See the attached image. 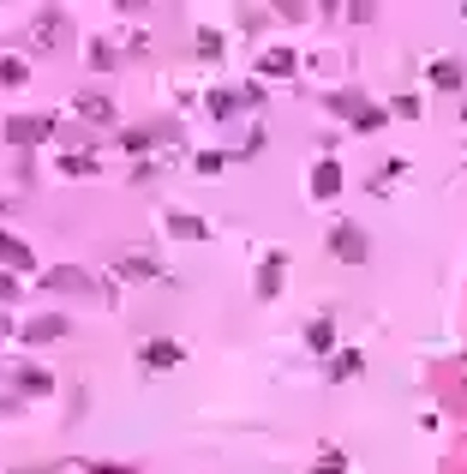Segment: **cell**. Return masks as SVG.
<instances>
[{
  "label": "cell",
  "mask_w": 467,
  "mask_h": 474,
  "mask_svg": "<svg viewBox=\"0 0 467 474\" xmlns=\"http://www.w3.org/2000/svg\"><path fill=\"white\" fill-rule=\"evenodd\" d=\"M258 108H264V85H258V78L204 90V115H210V120H240V115H258Z\"/></svg>",
  "instance_id": "obj_1"
},
{
  "label": "cell",
  "mask_w": 467,
  "mask_h": 474,
  "mask_svg": "<svg viewBox=\"0 0 467 474\" xmlns=\"http://www.w3.org/2000/svg\"><path fill=\"white\" fill-rule=\"evenodd\" d=\"M156 144H180V120L174 115H156V120H138V127H120V150L138 162H150Z\"/></svg>",
  "instance_id": "obj_2"
},
{
  "label": "cell",
  "mask_w": 467,
  "mask_h": 474,
  "mask_svg": "<svg viewBox=\"0 0 467 474\" xmlns=\"http://www.w3.org/2000/svg\"><path fill=\"white\" fill-rule=\"evenodd\" d=\"M0 139L13 144L18 157H30L36 144L60 139V115H6V120H0Z\"/></svg>",
  "instance_id": "obj_3"
},
{
  "label": "cell",
  "mask_w": 467,
  "mask_h": 474,
  "mask_svg": "<svg viewBox=\"0 0 467 474\" xmlns=\"http://www.w3.org/2000/svg\"><path fill=\"white\" fill-rule=\"evenodd\" d=\"M330 259H336V264H366L371 259V234L366 229H360V222H354V216H341V222H330Z\"/></svg>",
  "instance_id": "obj_4"
},
{
  "label": "cell",
  "mask_w": 467,
  "mask_h": 474,
  "mask_svg": "<svg viewBox=\"0 0 467 474\" xmlns=\"http://www.w3.org/2000/svg\"><path fill=\"white\" fill-rule=\"evenodd\" d=\"M72 336V313H60V306H48V313H30L25 325H18V343L43 348V343H66Z\"/></svg>",
  "instance_id": "obj_5"
},
{
  "label": "cell",
  "mask_w": 467,
  "mask_h": 474,
  "mask_svg": "<svg viewBox=\"0 0 467 474\" xmlns=\"http://www.w3.org/2000/svg\"><path fill=\"white\" fill-rule=\"evenodd\" d=\"M258 85H288V78H294L299 72V55L294 48H282V43H269V48H258Z\"/></svg>",
  "instance_id": "obj_6"
},
{
  "label": "cell",
  "mask_w": 467,
  "mask_h": 474,
  "mask_svg": "<svg viewBox=\"0 0 467 474\" xmlns=\"http://www.w3.org/2000/svg\"><path fill=\"white\" fill-rule=\"evenodd\" d=\"M180 360H186V348L174 336H144L138 343V373H174Z\"/></svg>",
  "instance_id": "obj_7"
},
{
  "label": "cell",
  "mask_w": 467,
  "mask_h": 474,
  "mask_svg": "<svg viewBox=\"0 0 467 474\" xmlns=\"http://www.w3.org/2000/svg\"><path fill=\"white\" fill-rule=\"evenodd\" d=\"M282 283H288V252L276 246V252H264V264H258V276H252L258 306H269V301H276V294H282Z\"/></svg>",
  "instance_id": "obj_8"
},
{
  "label": "cell",
  "mask_w": 467,
  "mask_h": 474,
  "mask_svg": "<svg viewBox=\"0 0 467 474\" xmlns=\"http://www.w3.org/2000/svg\"><path fill=\"white\" fill-rule=\"evenodd\" d=\"M43 288H48V294H96V276H90L85 264H48Z\"/></svg>",
  "instance_id": "obj_9"
},
{
  "label": "cell",
  "mask_w": 467,
  "mask_h": 474,
  "mask_svg": "<svg viewBox=\"0 0 467 474\" xmlns=\"http://www.w3.org/2000/svg\"><path fill=\"white\" fill-rule=\"evenodd\" d=\"M0 271H13V276H36V246H30L25 234L0 229Z\"/></svg>",
  "instance_id": "obj_10"
},
{
  "label": "cell",
  "mask_w": 467,
  "mask_h": 474,
  "mask_svg": "<svg viewBox=\"0 0 467 474\" xmlns=\"http://www.w3.org/2000/svg\"><path fill=\"white\" fill-rule=\"evenodd\" d=\"M13 390H18V397H30V403H43V397H55V373L36 366V360H18V366H13Z\"/></svg>",
  "instance_id": "obj_11"
},
{
  "label": "cell",
  "mask_w": 467,
  "mask_h": 474,
  "mask_svg": "<svg viewBox=\"0 0 467 474\" xmlns=\"http://www.w3.org/2000/svg\"><path fill=\"white\" fill-rule=\"evenodd\" d=\"M162 229H168L174 241H210V234H216L198 211H180V204H168V211H162Z\"/></svg>",
  "instance_id": "obj_12"
},
{
  "label": "cell",
  "mask_w": 467,
  "mask_h": 474,
  "mask_svg": "<svg viewBox=\"0 0 467 474\" xmlns=\"http://www.w3.org/2000/svg\"><path fill=\"white\" fill-rule=\"evenodd\" d=\"M341 187H348V174H341V162L336 157H318L311 162V199H341Z\"/></svg>",
  "instance_id": "obj_13"
},
{
  "label": "cell",
  "mask_w": 467,
  "mask_h": 474,
  "mask_svg": "<svg viewBox=\"0 0 467 474\" xmlns=\"http://www.w3.org/2000/svg\"><path fill=\"white\" fill-rule=\"evenodd\" d=\"M72 115L85 120V127H114V115H120V108H114L102 90H78V97H72Z\"/></svg>",
  "instance_id": "obj_14"
},
{
  "label": "cell",
  "mask_w": 467,
  "mask_h": 474,
  "mask_svg": "<svg viewBox=\"0 0 467 474\" xmlns=\"http://www.w3.org/2000/svg\"><path fill=\"white\" fill-rule=\"evenodd\" d=\"M66 25H72V18L60 13V6H43V13L30 18V36H36V48H60V43H66Z\"/></svg>",
  "instance_id": "obj_15"
},
{
  "label": "cell",
  "mask_w": 467,
  "mask_h": 474,
  "mask_svg": "<svg viewBox=\"0 0 467 474\" xmlns=\"http://www.w3.org/2000/svg\"><path fill=\"white\" fill-rule=\"evenodd\" d=\"M306 355L311 360H330V355H336V313H318L306 325Z\"/></svg>",
  "instance_id": "obj_16"
},
{
  "label": "cell",
  "mask_w": 467,
  "mask_h": 474,
  "mask_svg": "<svg viewBox=\"0 0 467 474\" xmlns=\"http://www.w3.org/2000/svg\"><path fill=\"white\" fill-rule=\"evenodd\" d=\"M425 78H431V90H462L467 85V60L462 55H438L431 67H425Z\"/></svg>",
  "instance_id": "obj_17"
},
{
  "label": "cell",
  "mask_w": 467,
  "mask_h": 474,
  "mask_svg": "<svg viewBox=\"0 0 467 474\" xmlns=\"http://www.w3.org/2000/svg\"><path fill=\"white\" fill-rule=\"evenodd\" d=\"M366 102H371L366 90H324V108L341 120V127H354V120L366 115Z\"/></svg>",
  "instance_id": "obj_18"
},
{
  "label": "cell",
  "mask_w": 467,
  "mask_h": 474,
  "mask_svg": "<svg viewBox=\"0 0 467 474\" xmlns=\"http://www.w3.org/2000/svg\"><path fill=\"white\" fill-rule=\"evenodd\" d=\"M360 373H366V355H360V348H336V355L324 360L330 385H348V378H360Z\"/></svg>",
  "instance_id": "obj_19"
},
{
  "label": "cell",
  "mask_w": 467,
  "mask_h": 474,
  "mask_svg": "<svg viewBox=\"0 0 467 474\" xmlns=\"http://www.w3.org/2000/svg\"><path fill=\"white\" fill-rule=\"evenodd\" d=\"M55 169L66 174V180H90V174H102V162L90 157V150H60V157H55Z\"/></svg>",
  "instance_id": "obj_20"
},
{
  "label": "cell",
  "mask_w": 467,
  "mask_h": 474,
  "mask_svg": "<svg viewBox=\"0 0 467 474\" xmlns=\"http://www.w3.org/2000/svg\"><path fill=\"white\" fill-rule=\"evenodd\" d=\"M85 60H90V72H114V67H120V48H114L108 36H90V43H85Z\"/></svg>",
  "instance_id": "obj_21"
},
{
  "label": "cell",
  "mask_w": 467,
  "mask_h": 474,
  "mask_svg": "<svg viewBox=\"0 0 467 474\" xmlns=\"http://www.w3.org/2000/svg\"><path fill=\"white\" fill-rule=\"evenodd\" d=\"M25 78H30L25 55H0V90H25Z\"/></svg>",
  "instance_id": "obj_22"
},
{
  "label": "cell",
  "mask_w": 467,
  "mask_h": 474,
  "mask_svg": "<svg viewBox=\"0 0 467 474\" xmlns=\"http://www.w3.org/2000/svg\"><path fill=\"white\" fill-rule=\"evenodd\" d=\"M114 276H162V264L144 252H127V259H114Z\"/></svg>",
  "instance_id": "obj_23"
},
{
  "label": "cell",
  "mask_w": 467,
  "mask_h": 474,
  "mask_svg": "<svg viewBox=\"0 0 467 474\" xmlns=\"http://www.w3.org/2000/svg\"><path fill=\"white\" fill-rule=\"evenodd\" d=\"M228 162H234L228 150H198V157H192V174H204V180H210V174H222V169H228Z\"/></svg>",
  "instance_id": "obj_24"
},
{
  "label": "cell",
  "mask_w": 467,
  "mask_h": 474,
  "mask_svg": "<svg viewBox=\"0 0 467 474\" xmlns=\"http://www.w3.org/2000/svg\"><path fill=\"white\" fill-rule=\"evenodd\" d=\"M192 43H198L204 60H222V48H228V43H222V30H210V25H198V36H192Z\"/></svg>",
  "instance_id": "obj_25"
},
{
  "label": "cell",
  "mask_w": 467,
  "mask_h": 474,
  "mask_svg": "<svg viewBox=\"0 0 467 474\" xmlns=\"http://www.w3.org/2000/svg\"><path fill=\"white\" fill-rule=\"evenodd\" d=\"M269 144V132H264V120H252V132H246L240 139V150H234V162H246V157H258V150H264Z\"/></svg>",
  "instance_id": "obj_26"
},
{
  "label": "cell",
  "mask_w": 467,
  "mask_h": 474,
  "mask_svg": "<svg viewBox=\"0 0 467 474\" xmlns=\"http://www.w3.org/2000/svg\"><path fill=\"white\" fill-rule=\"evenodd\" d=\"M401 169H408L401 157H383V169L371 174V192H390V187H396V174H401Z\"/></svg>",
  "instance_id": "obj_27"
},
{
  "label": "cell",
  "mask_w": 467,
  "mask_h": 474,
  "mask_svg": "<svg viewBox=\"0 0 467 474\" xmlns=\"http://www.w3.org/2000/svg\"><path fill=\"white\" fill-rule=\"evenodd\" d=\"M306 474H348V450H324V457L311 462Z\"/></svg>",
  "instance_id": "obj_28"
},
{
  "label": "cell",
  "mask_w": 467,
  "mask_h": 474,
  "mask_svg": "<svg viewBox=\"0 0 467 474\" xmlns=\"http://www.w3.org/2000/svg\"><path fill=\"white\" fill-rule=\"evenodd\" d=\"M413 115H420V97H413V90L390 97V120H413Z\"/></svg>",
  "instance_id": "obj_29"
},
{
  "label": "cell",
  "mask_w": 467,
  "mask_h": 474,
  "mask_svg": "<svg viewBox=\"0 0 467 474\" xmlns=\"http://www.w3.org/2000/svg\"><path fill=\"white\" fill-rule=\"evenodd\" d=\"M18 301H25V283L13 271H0V306H18Z\"/></svg>",
  "instance_id": "obj_30"
},
{
  "label": "cell",
  "mask_w": 467,
  "mask_h": 474,
  "mask_svg": "<svg viewBox=\"0 0 467 474\" xmlns=\"http://www.w3.org/2000/svg\"><path fill=\"white\" fill-rule=\"evenodd\" d=\"M330 13H341V18H354V25H366V18H378V6H371V0H360V6H330Z\"/></svg>",
  "instance_id": "obj_31"
},
{
  "label": "cell",
  "mask_w": 467,
  "mask_h": 474,
  "mask_svg": "<svg viewBox=\"0 0 467 474\" xmlns=\"http://www.w3.org/2000/svg\"><path fill=\"white\" fill-rule=\"evenodd\" d=\"M264 18H269L264 6H240V30H264Z\"/></svg>",
  "instance_id": "obj_32"
},
{
  "label": "cell",
  "mask_w": 467,
  "mask_h": 474,
  "mask_svg": "<svg viewBox=\"0 0 467 474\" xmlns=\"http://www.w3.org/2000/svg\"><path fill=\"white\" fill-rule=\"evenodd\" d=\"M13 174H18V187H30V180H36V162L18 157V162H13Z\"/></svg>",
  "instance_id": "obj_33"
},
{
  "label": "cell",
  "mask_w": 467,
  "mask_h": 474,
  "mask_svg": "<svg viewBox=\"0 0 467 474\" xmlns=\"http://www.w3.org/2000/svg\"><path fill=\"white\" fill-rule=\"evenodd\" d=\"M6 336H18V325H13V313L0 306V343H6Z\"/></svg>",
  "instance_id": "obj_34"
},
{
  "label": "cell",
  "mask_w": 467,
  "mask_h": 474,
  "mask_svg": "<svg viewBox=\"0 0 467 474\" xmlns=\"http://www.w3.org/2000/svg\"><path fill=\"white\" fill-rule=\"evenodd\" d=\"M85 474H138V469H120V462H96V469H85Z\"/></svg>",
  "instance_id": "obj_35"
},
{
  "label": "cell",
  "mask_w": 467,
  "mask_h": 474,
  "mask_svg": "<svg viewBox=\"0 0 467 474\" xmlns=\"http://www.w3.org/2000/svg\"><path fill=\"white\" fill-rule=\"evenodd\" d=\"M6 474H55V469H6Z\"/></svg>",
  "instance_id": "obj_36"
},
{
  "label": "cell",
  "mask_w": 467,
  "mask_h": 474,
  "mask_svg": "<svg viewBox=\"0 0 467 474\" xmlns=\"http://www.w3.org/2000/svg\"><path fill=\"white\" fill-rule=\"evenodd\" d=\"M6 211H13V204H6V199H0V216H6Z\"/></svg>",
  "instance_id": "obj_37"
},
{
  "label": "cell",
  "mask_w": 467,
  "mask_h": 474,
  "mask_svg": "<svg viewBox=\"0 0 467 474\" xmlns=\"http://www.w3.org/2000/svg\"><path fill=\"white\" fill-rule=\"evenodd\" d=\"M462 120H467V108H462Z\"/></svg>",
  "instance_id": "obj_38"
}]
</instances>
